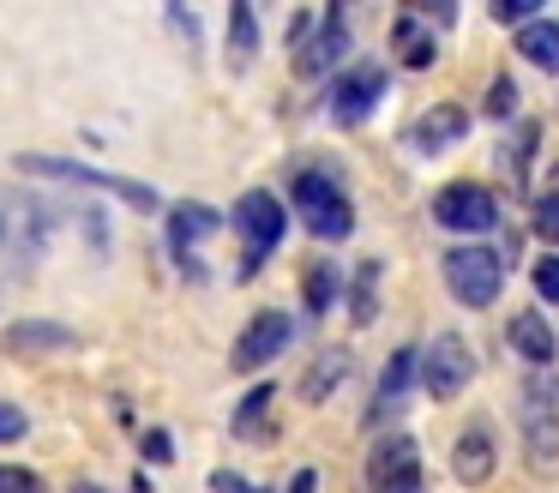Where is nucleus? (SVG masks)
Here are the masks:
<instances>
[{
	"label": "nucleus",
	"mask_w": 559,
	"mask_h": 493,
	"mask_svg": "<svg viewBox=\"0 0 559 493\" xmlns=\"http://www.w3.org/2000/svg\"><path fill=\"white\" fill-rule=\"evenodd\" d=\"M19 168L25 175H49V180H67V187H91V192H115V199H127L133 211H157V187H145V180H127V175H103V168H85V163H67V156H19Z\"/></svg>",
	"instance_id": "1"
},
{
	"label": "nucleus",
	"mask_w": 559,
	"mask_h": 493,
	"mask_svg": "<svg viewBox=\"0 0 559 493\" xmlns=\"http://www.w3.org/2000/svg\"><path fill=\"white\" fill-rule=\"evenodd\" d=\"M295 211L307 216V228L319 240H349V228H355V211L331 175H295Z\"/></svg>",
	"instance_id": "2"
},
{
	"label": "nucleus",
	"mask_w": 559,
	"mask_h": 493,
	"mask_svg": "<svg viewBox=\"0 0 559 493\" xmlns=\"http://www.w3.org/2000/svg\"><path fill=\"white\" fill-rule=\"evenodd\" d=\"M367 493H421V451L409 433H379L367 451Z\"/></svg>",
	"instance_id": "3"
},
{
	"label": "nucleus",
	"mask_w": 559,
	"mask_h": 493,
	"mask_svg": "<svg viewBox=\"0 0 559 493\" xmlns=\"http://www.w3.org/2000/svg\"><path fill=\"white\" fill-rule=\"evenodd\" d=\"M445 283L463 307H493L499 283H506V265H499L493 247H457V253H445Z\"/></svg>",
	"instance_id": "4"
},
{
	"label": "nucleus",
	"mask_w": 559,
	"mask_h": 493,
	"mask_svg": "<svg viewBox=\"0 0 559 493\" xmlns=\"http://www.w3.org/2000/svg\"><path fill=\"white\" fill-rule=\"evenodd\" d=\"M523 439H530V463L547 469L559 457V415H554V379L530 373L523 379Z\"/></svg>",
	"instance_id": "5"
},
{
	"label": "nucleus",
	"mask_w": 559,
	"mask_h": 493,
	"mask_svg": "<svg viewBox=\"0 0 559 493\" xmlns=\"http://www.w3.org/2000/svg\"><path fill=\"white\" fill-rule=\"evenodd\" d=\"M433 216L445 228H457V235H481V228L499 223V199L487 187H475V180H451V187L433 192Z\"/></svg>",
	"instance_id": "6"
},
{
	"label": "nucleus",
	"mask_w": 559,
	"mask_h": 493,
	"mask_svg": "<svg viewBox=\"0 0 559 493\" xmlns=\"http://www.w3.org/2000/svg\"><path fill=\"white\" fill-rule=\"evenodd\" d=\"M379 96H385V67L361 60L355 72H343V79L331 84V120H337V127H361L379 108Z\"/></svg>",
	"instance_id": "7"
},
{
	"label": "nucleus",
	"mask_w": 559,
	"mask_h": 493,
	"mask_svg": "<svg viewBox=\"0 0 559 493\" xmlns=\"http://www.w3.org/2000/svg\"><path fill=\"white\" fill-rule=\"evenodd\" d=\"M283 223H289V216H283V204L271 199V192H241V204H235V228H241V240H247V271H253V265L283 240Z\"/></svg>",
	"instance_id": "8"
},
{
	"label": "nucleus",
	"mask_w": 559,
	"mask_h": 493,
	"mask_svg": "<svg viewBox=\"0 0 559 493\" xmlns=\"http://www.w3.org/2000/svg\"><path fill=\"white\" fill-rule=\"evenodd\" d=\"M289 337H295V325H289V313H259L253 325L241 331V343L229 349V361H235V373H259L265 361H277L283 349H289Z\"/></svg>",
	"instance_id": "9"
},
{
	"label": "nucleus",
	"mask_w": 559,
	"mask_h": 493,
	"mask_svg": "<svg viewBox=\"0 0 559 493\" xmlns=\"http://www.w3.org/2000/svg\"><path fill=\"white\" fill-rule=\"evenodd\" d=\"M55 216L43 199H31V192H19V199L0 204V247H13V253H37L43 240H49Z\"/></svg>",
	"instance_id": "10"
},
{
	"label": "nucleus",
	"mask_w": 559,
	"mask_h": 493,
	"mask_svg": "<svg viewBox=\"0 0 559 493\" xmlns=\"http://www.w3.org/2000/svg\"><path fill=\"white\" fill-rule=\"evenodd\" d=\"M421 379H427L433 397H457L463 385L475 379V355L457 343V337H439V343L427 349V361H421Z\"/></svg>",
	"instance_id": "11"
},
{
	"label": "nucleus",
	"mask_w": 559,
	"mask_h": 493,
	"mask_svg": "<svg viewBox=\"0 0 559 493\" xmlns=\"http://www.w3.org/2000/svg\"><path fill=\"white\" fill-rule=\"evenodd\" d=\"M343 55H349V12L331 7L325 24H319V36H313V43H301V55H295V72H301V79H319V72H331Z\"/></svg>",
	"instance_id": "12"
},
{
	"label": "nucleus",
	"mask_w": 559,
	"mask_h": 493,
	"mask_svg": "<svg viewBox=\"0 0 559 493\" xmlns=\"http://www.w3.org/2000/svg\"><path fill=\"white\" fill-rule=\"evenodd\" d=\"M493 427L487 421H469V427L457 433V445H451V476L463 481V488H481L487 476H493Z\"/></svg>",
	"instance_id": "13"
},
{
	"label": "nucleus",
	"mask_w": 559,
	"mask_h": 493,
	"mask_svg": "<svg viewBox=\"0 0 559 493\" xmlns=\"http://www.w3.org/2000/svg\"><path fill=\"white\" fill-rule=\"evenodd\" d=\"M463 132H469V115H463L457 103H439V108H427L421 120H415V132H409V144L415 151H445V144H457Z\"/></svg>",
	"instance_id": "14"
},
{
	"label": "nucleus",
	"mask_w": 559,
	"mask_h": 493,
	"mask_svg": "<svg viewBox=\"0 0 559 493\" xmlns=\"http://www.w3.org/2000/svg\"><path fill=\"white\" fill-rule=\"evenodd\" d=\"M7 349L13 355H61V349H73V331L67 325H43V319H19L7 331Z\"/></svg>",
	"instance_id": "15"
},
{
	"label": "nucleus",
	"mask_w": 559,
	"mask_h": 493,
	"mask_svg": "<svg viewBox=\"0 0 559 493\" xmlns=\"http://www.w3.org/2000/svg\"><path fill=\"white\" fill-rule=\"evenodd\" d=\"M554 325L542 319V313H511V349H518L523 361H535V367H542V361H554Z\"/></svg>",
	"instance_id": "16"
},
{
	"label": "nucleus",
	"mask_w": 559,
	"mask_h": 493,
	"mask_svg": "<svg viewBox=\"0 0 559 493\" xmlns=\"http://www.w3.org/2000/svg\"><path fill=\"white\" fill-rule=\"evenodd\" d=\"M511 48H518L530 67L559 72V24H554V19H530V24L518 31V43H511Z\"/></svg>",
	"instance_id": "17"
},
{
	"label": "nucleus",
	"mask_w": 559,
	"mask_h": 493,
	"mask_svg": "<svg viewBox=\"0 0 559 493\" xmlns=\"http://www.w3.org/2000/svg\"><path fill=\"white\" fill-rule=\"evenodd\" d=\"M343 379H349V349H325V355L301 373V397H307V403H325Z\"/></svg>",
	"instance_id": "18"
},
{
	"label": "nucleus",
	"mask_w": 559,
	"mask_h": 493,
	"mask_svg": "<svg viewBox=\"0 0 559 493\" xmlns=\"http://www.w3.org/2000/svg\"><path fill=\"white\" fill-rule=\"evenodd\" d=\"M391 43H397V60H403V67H415V72L433 67V36L421 31V19H415V12H403V19H397Z\"/></svg>",
	"instance_id": "19"
},
{
	"label": "nucleus",
	"mask_w": 559,
	"mask_h": 493,
	"mask_svg": "<svg viewBox=\"0 0 559 493\" xmlns=\"http://www.w3.org/2000/svg\"><path fill=\"white\" fill-rule=\"evenodd\" d=\"M217 235V211L211 204H175L169 211V240L175 247H193V240Z\"/></svg>",
	"instance_id": "20"
},
{
	"label": "nucleus",
	"mask_w": 559,
	"mask_h": 493,
	"mask_svg": "<svg viewBox=\"0 0 559 493\" xmlns=\"http://www.w3.org/2000/svg\"><path fill=\"white\" fill-rule=\"evenodd\" d=\"M535 144H542V120H518V132H511V144L499 151V163L511 168V180H530V163H535Z\"/></svg>",
	"instance_id": "21"
},
{
	"label": "nucleus",
	"mask_w": 559,
	"mask_h": 493,
	"mask_svg": "<svg viewBox=\"0 0 559 493\" xmlns=\"http://www.w3.org/2000/svg\"><path fill=\"white\" fill-rule=\"evenodd\" d=\"M271 397H277V385H253V391H247V403L235 409V439H265Z\"/></svg>",
	"instance_id": "22"
},
{
	"label": "nucleus",
	"mask_w": 559,
	"mask_h": 493,
	"mask_svg": "<svg viewBox=\"0 0 559 493\" xmlns=\"http://www.w3.org/2000/svg\"><path fill=\"white\" fill-rule=\"evenodd\" d=\"M253 48H259L253 7H229V67H253Z\"/></svg>",
	"instance_id": "23"
},
{
	"label": "nucleus",
	"mask_w": 559,
	"mask_h": 493,
	"mask_svg": "<svg viewBox=\"0 0 559 493\" xmlns=\"http://www.w3.org/2000/svg\"><path fill=\"white\" fill-rule=\"evenodd\" d=\"M415 367H421V361H415V349H397V355L385 361V379H379V403H397V397L409 391Z\"/></svg>",
	"instance_id": "24"
},
{
	"label": "nucleus",
	"mask_w": 559,
	"mask_h": 493,
	"mask_svg": "<svg viewBox=\"0 0 559 493\" xmlns=\"http://www.w3.org/2000/svg\"><path fill=\"white\" fill-rule=\"evenodd\" d=\"M301 295H307V313H325V307H331V295H337V271H331V265H307Z\"/></svg>",
	"instance_id": "25"
},
{
	"label": "nucleus",
	"mask_w": 559,
	"mask_h": 493,
	"mask_svg": "<svg viewBox=\"0 0 559 493\" xmlns=\"http://www.w3.org/2000/svg\"><path fill=\"white\" fill-rule=\"evenodd\" d=\"M530 283H535V295H542V301H554V307H559V253H542V259H535Z\"/></svg>",
	"instance_id": "26"
},
{
	"label": "nucleus",
	"mask_w": 559,
	"mask_h": 493,
	"mask_svg": "<svg viewBox=\"0 0 559 493\" xmlns=\"http://www.w3.org/2000/svg\"><path fill=\"white\" fill-rule=\"evenodd\" d=\"M530 223H535V235H542V240H554V247H559V199H554V192H542V199H535Z\"/></svg>",
	"instance_id": "27"
},
{
	"label": "nucleus",
	"mask_w": 559,
	"mask_h": 493,
	"mask_svg": "<svg viewBox=\"0 0 559 493\" xmlns=\"http://www.w3.org/2000/svg\"><path fill=\"white\" fill-rule=\"evenodd\" d=\"M373 277H379V265H367V271L355 277V295H349V307H355V325H367V319H373Z\"/></svg>",
	"instance_id": "28"
},
{
	"label": "nucleus",
	"mask_w": 559,
	"mask_h": 493,
	"mask_svg": "<svg viewBox=\"0 0 559 493\" xmlns=\"http://www.w3.org/2000/svg\"><path fill=\"white\" fill-rule=\"evenodd\" d=\"M511 108H518V84H511L506 72H499V79L487 84V115H499V120H506Z\"/></svg>",
	"instance_id": "29"
},
{
	"label": "nucleus",
	"mask_w": 559,
	"mask_h": 493,
	"mask_svg": "<svg viewBox=\"0 0 559 493\" xmlns=\"http://www.w3.org/2000/svg\"><path fill=\"white\" fill-rule=\"evenodd\" d=\"M25 433H31L25 409H19V403H0V445H19Z\"/></svg>",
	"instance_id": "30"
},
{
	"label": "nucleus",
	"mask_w": 559,
	"mask_h": 493,
	"mask_svg": "<svg viewBox=\"0 0 559 493\" xmlns=\"http://www.w3.org/2000/svg\"><path fill=\"white\" fill-rule=\"evenodd\" d=\"M493 19L499 24H518V31H523V24L542 19V12H535V0H493Z\"/></svg>",
	"instance_id": "31"
},
{
	"label": "nucleus",
	"mask_w": 559,
	"mask_h": 493,
	"mask_svg": "<svg viewBox=\"0 0 559 493\" xmlns=\"http://www.w3.org/2000/svg\"><path fill=\"white\" fill-rule=\"evenodd\" d=\"M0 493H43V488H37V476H31V469L0 463Z\"/></svg>",
	"instance_id": "32"
},
{
	"label": "nucleus",
	"mask_w": 559,
	"mask_h": 493,
	"mask_svg": "<svg viewBox=\"0 0 559 493\" xmlns=\"http://www.w3.org/2000/svg\"><path fill=\"white\" fill-rule=\"evenodd\" d=\"M145 457H151V463H169V457H175V439H169L163 427H151V433H145Z\"/></svg>",
	"instance_id": "33"
},
{
	"label": "nucleus",
	"mask_w": 559,
	"mask_h": 493,
	"mask_svg": "<svg viewBox=\"0 0 559 493\" xmlns=\"http://www.w3.org/2000/svg\"><path fill=\"white\" fill-rule=\"evenodd\" d=\"M211 493H265V488H247L235 469H217V476H211Z\"/></svg>",
	"instance_id": "34"
},
{
	"label": "nucleus",
	"mask_w": 559,
	"mask_h": 493,
	"mask_svg": "<svg viewBox=\"0 0 559 493\" xmlns=\"http://www.w3.org/2000/svg\"><path fill=\"white\" fill-rule=\"evenodd\" d=\"M289 493H319V476H313V469H301V476L289 481Z\"/></svg>",
	"instance_id": "35"
},
{
	"label": "nucleus",
	"mask_w": 559,
	"mask_h": 493,
	"mask_svg": "<svg viewBox=\"0 0 559 493\" xmlns=\"http://www.w3.org/2000/svg\"><path fill=\"white\" fill-rule=\"evenodd\" d=\"M547 192H554V199H559V163L547 168Z\"/></svg>",
	"instance_id": "36"
},
{
	"label": "nucleus",
	"mask_w": 559,
	"mask_h": 493,
	"mask_svg": "<svg viewBox=\"0 0 559 493\" xmlns=\"http://www.w3.org/2000/svg\"><path fill=\"white\" fill-rule=\"evenodd\" d=\"M79 493H91V488H79Z\"/></svg>",
	"instance_id": "37"
}]
</instances>
